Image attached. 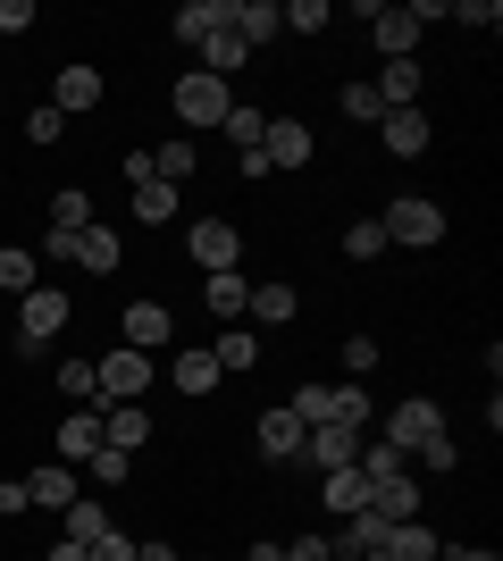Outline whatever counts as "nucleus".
<instances>
[{
	"instance_id": "bb28decb",
	"label": "nucleus",
	"mask_w": 503,
	"mask_h": 561,
	"mask_svg": "<svg viewBox=\"0 0 503 561\" xmlns=\"http://www.w3.org/2000/svg\"><path fill=\"white\" fill-rule=\"evenodd\" d=\"M210 360H218V369H261V335H252V328H227L210 344Z\"/></svg>"
},
{
	"instance_id": "39448f33",
	"label": "nucleus",
	"mask_w": 503,
	"mask_h": 561,
	"mask_svg": "<svg viewBox=\"0 0 503 561\" xmlns=\"http://www.w3.org/2000/svg\"><path fill=\"white\" fill-rule=\"evenodd\" d=\"M227 110H236V93H227L218 76L193 68L185 84H176V117H185V126H227Z\"/></svg>"
},
{
	"instance_id": "7ed1b4c3",
	"label": "nucleus",
	"mask_w": 503,
	"mask_h": 561,
	"mask_svg": "<svg viewBox=\"0 0 503 561\" xmlns=\"http://www.w3.org/2000/svg\"><path fill=\"white\" fill-rule=\"evenodd\" d=\"M59 328H68V294H50V285L18 294V344H25V352H43Z\"/></svg>"
},
{
	"instance_id": "9b49d317",
	"label": "nucleus",
	"mask_w": 503,
	"mask_h": 561,
	"mask_svg": "<svg viewBox=\"0 0 503 561\" xmlns=\"http://www.w3.org/2000/svg\"><path fill=\"white\" fill-rule=\"evenodd\" d=\"M101 445H118V453L151 445V411L144 402H110V411H101Z\"/></svg>"
},
{
	"instance_id": "6ab92c4d",
	"label": "nucleus",
	"mask_w": 503,
	"mask_h": 561,
	"mask_svg": "<svg viewBox=\"0 0 503 561\" xmlns=\"http://www.w3.org/2000/svg\"><path fill=\"white\" fill-rule=\"evenodd\" d=\"M243 310H252V335H261V328H286L294 310H302V294H294V285H252Z\"/></svg>"
},
{
	"instance_id": "4be33fe9",
	"label": "nucleus",
	"mask_w": 503,
	"mask_h": 561,
	"mask_svg": "<svg viewBox=\"0 0 503 561\" xmlns=\"http://www.w3.org/2000/svg\"><path fill=\"white\" fill-rule=\"evenodd\" d=\"M369 512H378L386 528H395V519H411V512H420V486H411V469H403V478H386V486H369Z\"/></svg>"
},
{
	"instance_id": "8fccbe9b",
	"label": "nucleus",
	"mask_w": 503,
	"mask_h": 561,
	"mask_svg": "<svg viewBox=\"0 0 503 561\" xmlns=\"http://www.w3.org/2000/svg\"><path fill=\"white\" fill-rule=\"evenodd\" d=\"M0 512H9V519L25 512V478H0Z\"/></svg>"
},
{
	"instance_id": "603ef678",
	"label": "nucleus",
	"mask_w": 503,
	"mask_h": 561,
	"mask_svg": "<svg viewBox=\"0 0 503 561\" xmlns=\"http://www.w3.org/2000/svg\"><path fill=\"white\" fill-rule=\"evenodd\" d=\"M43 561H93V553H84V545H68V537H59V545H50Z\"/></svg>"
},
{
	"instance_id": "f8f14e48",
	"label": "nucleus",
	"mask_w": 503,
	"mask_h": 561,
	"mask_svg": "<svg viewBox=\"0 0 503 561\" xmlns=\"http://www.w3.org/2000/svg\"><path fill=\"white\" fill-rule=\"evenodd\" d=\"M378 142L395 151V160H420V151H428V117H420V110H386L378 117Z\"/></svg>"
},
{
	"instance_id": "09e8293b",
	"label": "nucleus",
	"mask_w": 503,
	"mask_h": 561,
	"mask_svg": "<svg viewBox=\"0 0 503 561\" xmlns=\"http://www.w3.org/2000/svg\"><path fill=\"white\" fill-rule=\"evenodd\" d=\"M286 561H335V553H328V537H294Z\"/></svg>"
},
{
	"instance_id": "72a5a7b5",
	"label": "nucleus",
	"mask_w": 503,
	"mask_h": 561,
	"mask_svg": "<svg viewBox=\"0 0 503 561\" xmlns=\"http://www.w3.org/2000/svg\"><path fill=\"white\" fill-rule=\"evenodd\" d=\"M0 294H34V252L25 243H0Z\"/></svg>"
},
{
	"instance_id": "393cba45",
	"label": "nucleus",
	"mask_w": 503,
	"mask_h": 561,
	"mask_svg": "<svg viewBox=\"0 0 503 561\" xmlns=\"http://www.w3.org/2000/svg\"><path fill=\"white\" fill-rule=\"evenodd\" d=\"M59 519H68V545H101V537H110V512H101L93 494H76Z\"/></svg>"
},
{
	"instance_id": "de8ad7c7",
	"label": "nucleus",
	"mask_w": 503,
	"mask_h": 561,
	"mask_svg": "<svg viewBox=\"0 0 503 561\" xmlns=\"http://www.w3.org/2000/svg\"><path fill=\"white\" fill-rule=\"evenodd\" d=\"M420 461H428V469H454L461 453H454V436H428V445H420Z\"/></svg>"
},
{
	"instance_id": "7c9ffc66",
	"label": "nucleus",
	"mask_w": 503,
	"mask_h": 561,
	"mask_svg": "<svg viewBox=\"0 0 503 561\" xmlns=\"http://www.w3.org/2000/svg\"><path fill=\"white\" fill-rule=\"evenodd\" d=\"M261 135H268V117L236 101V110H227V142H236V160H252V151H261Z\"/></svg>"
},
{
	"instance_id": "9d476101",
	"label": "nucleus",
	"mask_w": 503,
	"mask_h": 561,
	"mask_svg": "<svg viewBox=\"0 0 503 561\" xmlns=\"http://www.w3.org/2000/svg\"><path fill=\"white\" fill-rule=\"evenodd\" d=\"M76 494H84V486H76V469H68V461H43V469H25V503H43V512H68Z\"/></svg>"
},
{
	"instance_id": "473e14b6",
	"label": "nucleus",
	"mask_w": 503,
	"mask_h": 561,
	"mask_svg": "<svg viewBox=\"0 0 503 561\" xmlns=\"http://www.w3.org/2000/svg\"><path fill=\"white\" fill-rule=\"evenodd\" d=\"M210 386H218L210 352H176V394H210Z\"/></svg>"
},
{
	"instance_id": "f03ea898",
	"label": "nucleus",
	"mask_w": 503,
	"mask_h": 561,
	"mask_svg": "<svg viewBox=\"0 0 503 561\" xmlns=\"http://www.w3.org/2000/svg\"><path fill=\"white\" fill-rule=\"evenodd\" d=\"M386 243H411V252H428V243H445V210L436 202H420V193H403V202H386Z\"/></svg>"
},
{
	"instance_id": "f257e3e1",
	"label": "nucleus",
	"mask_w": 503,
	"mask_h": 561,
	"mask_svg": "<svg viewBox=\"0 0 503 561\" xmlns=\"http://www.w3.org/2000/svg\"><path fill=\"white\" fill-rule=\"evenodd\" d=\"M144 386H151V352L118 344L110 360H93V402H144Z\"/></svg>"
},
{
	"instance_id": "2f4dec72",
	"label": "nucleus",
	"mask_w": 503,
	"mask_h": 561,
	"mask_svg": "<svg viewBox=\"0 0 503 561\" xmlns=\"http://www.w3.org/2000/svg\"><path fill=\"white\" fill-rule=\"evenodd\" d=\"M403 461H411V453H395V445H361V453H353V469L369 478V486H386V478H403Z\"/></svg>"
},
{
	"instance_id": "0eeeda50",
	"label": "nucleus",
	"mask_w": 503,
	"mask_h": 561,
	"mask_svg": "<svg viewBox=\"0 0 503 561\" xmlns=\"http://www.w3.org/2000/svg\"><path fill=\"white\" fill-rule=\"evenodd\" d=\"M227 34L252 50V43H277V34H286V18H277V0H227Z\"/></svg>"
},
{
	"instance_id": "864d4df0",
	"label": "nucleus",
	"mask_w": 503,
	"mask_h": 561,
	"mask_svg": "<svg viewBox=\"0 0 503 561\" xmlns=\"http://www.w3.org/2000/svg\"><path fill=\"white\" fill-rule=\"evenodd\" d=\"M243 561H286V545H252V553H243Z\"/></svg>"
},
{
	"instance_id": "c03bdc74",
	"label": "nucleus",
	"mask_w": 503,
	"mask_h": 561,
	"mask_svg": "<svg viewBox=\"0 0 503 561\" xmlns=\"http://www.w3.org/2000/svg\"><path fill=\"white\" fill-rule=\"evenodd\" d=\"M84 553H93V561H135V537H118V528H110V537L84 545Z\"/></svg>"
},
{
	"instance_id": "4c0bfd02",
	"label": "nucleus",
	"mask_w": 503,
	"mask_h": 561,
	"mask_svg": "<svg viewBox=\"0 0 503 561\" xmlns=\"http://www.w3.org/2000/svg\"><path fill=\"white\" fill-rule=\"evenodd\" d=\"M84 469H93L101 486H126V478H135V453H118V445H101V453H93V461H84Z\"/></svg>"
},
{
	"instance_id": "5701e85b",
	"label": "nucleus",
	"mask_w": 503,
	"mask_h": 561,
	"mask_svg": "<svg viewBox=\"0 0 503 561\" xmlns=\"http://www.w3.org/2000/svg\"><path fill=\"white\" fill-rule=\"evenodd\" d=\"M76 260H84L93 277H110V268H118V260H126V243H118V234H110V227H84V234H76Z\"/></svg>"
},
{
	"instance_id": "b1692460",
	"label": "nucleus",
	"mask_w": 503,
	"mask_h": 561,
	"mask_svg": "<svg viewBox=\"0 0 503 561\" xmlns=\"http://www.w3.org/2000/svg\"><path fill=\"white\" fill-rule=\"evenodd\" d=\"M202 302H210L218 319H243V302H252V285H243V268H218V277L202 285Z\"/></svg>"
},
{
	"instance_id": "c9c22d12",
	"label": "nucleus",
	"mask_w": 503,
	"mask_h": 561,
	"mask_svg": "<svg viewBox=\"0 0 503 561\" xmlns=\"http://www.w3.org/2000/svg\"><path fill=\"white\" fill-rule=\"evenodd\" d=\"M335 101H344V117H353V126H378V117H386L378 84H344V93H335Z\"/></svg>"
},
{
	"instance_id": "ddd939ff",
	"label": "nucleus",
	"mask_w": 503,
	"mask_h": 561,
	"mask_svg": "<svg viewBox=\"0 0 503 561\" xmlns=\"http://www.w3.org/2000/svg\"><path fill=\"white\" fill-rule=\"evenodd\" d=\"M319 503H328L335 519H353V512H369V478H361L353 461H344V469H328V478H319Z\"/></svg>"
},
{
	"instance_id": "ea45409f",
	"label": "nucleus",
	"mask_w": 503,
	"mask_h": 561,
	"mask_svg": "<svg viewBox=\"0 0 503 561\" xmlns=\"http://www.w3.org/2000/svg\"><path fill=\"white\" fill-rule=\"evenodd\" d=\"M335 420H344V427H369V394H361V377L335 386Z\"/></svg>"
},
{
	"instance_id": "412c9836",
	"label": "nucleus",
	"mask_w": 503,
	"mask_h": 561,
	"mask_svg": "<svg viewBox=\"0 0 503 561\" xmlns=\"http://www.w3.org/2000/svg\"><path fill=\"white\" fill-rule=\"evenodd\" d=\"M369 25H378V50H386V59H411V50H420V18H411V9H378Z\"/></svg>"
},
{
	"instance_id": "423d86ee",
	"label": "nucleus",
	"mask_w": 503,
	"mask_h": 561,
	"mask_svg": "<svg viewBox=\"0 0 503 561\" xmlns=\"http://www.w3.org/2000/svg\"><path fill=\"white\" fill-rule=\"evenodd\" d=\"M185 252L218 277V268H236V260H243V234L227 227V218H193V227H185Z\"/></svg>"
},
{
	"instance_id": "a18cd8bd",
	"label": "nucleus",
	"mask_w": 503,
	"mask_h": 561,
	"mask_svg": "<svg viewBox=\"0 0 503 561\" xmlns=\"http://www.w3.org/2000/svg\"><path fill=\"white\" fill-rule=\"evenodd\" d=\"M34 25V0H0V34H25Z\"/></svg>"
},
{
	"instance_id": "a19ab883",
	"label": "nucleus",
	"mask_w": 503,
	"mask_h": 561,
	"mask_svg": "<svg viewBox=\"0 0 503 561\" xmlns=\"http://www.w3.org/2000/svg\"><path fill=\"white\" fill-rule=\"evenodd\" d=\"M59 394L93 402V360H59Z\"/></svg>"
},
{
	"instance_id": "a211bd4d",
	"label": "nucleus",
	"mask_w": 503,
	"mask_h": 561,
	"mask_svg": "<svg viewBox=\"0 0 503 561\" xmlns=\"http://www.w3.org/2000/svg\"><path fill=\"white\" fill-rule=\"evenodd\" d=\"M218 25H227V0H185V9H176V25H168V34H176V43H210Z\"/></svg>"
},
{
	"instance_id": "37998d69",
	"label": "nucleus",
	"mask_w": 503,
	"mask_h": 561,
	"mask_svg": "<svg viewBox=\"0 0 503 561\" xmlns=\"http://www.w3.org/2000/svg\"><path fill=\"white\" fill-rule=\"evenodd\" d=\"M445 18H461V25H503V9H495V0H461V9H445Z\"/></svg>"
},
{
	"instance_id": "58836bf2",
	"label": "nucleus",
	"mask_w": 503,
	"mask_h": 561,
	"mask_svg": "<svg viewBox=\"0 0 503 561\" xmlns=\"http://www.w3.org/2000/svg\"><path fill=\"white\" fill-rule=\"evenodd\" d=\"M277 18H286V34H328V0H294Z\"/></svg>"
},
{
	"instance_id": "f704fd0d",
	"label": "nucleus",
	"mask_w": 503,
	"mask_h": 561,
	"mask_svg": "<svg viewBox=\"0 0 503 561\" xmlns=\"http://www.w3.org/2000/svg\"><path fill=\"white\" fill-rule=\"evenodd\" d=\"M286 411H294L302 427H328V420H335V386H302V394H294Z\"/></svg>"
},
{
	"instance_id": "2eb2a0df",
	"label": "nucleus",
	"mask_w": 503,
	"mask_h": 561,
	"mask_svg": "<svg viewBox=\"0 0 503 561\" xmlns=\"http://www.w3.org/2000/svg\"><path fill=\"white\" fill-rule=\"evenodd\" d=\"M302 436H311V427L294 420V411H261V453L268 461H302Z\"/></svg>"
},
{
	"instance_id": "1a4fd4ad",
	"label": "nucleus",
	"mask_w": 503,
	"mask_h": 561,
	"mask_svg": "<svg viewBox=\"0 0 503 561\" xmlns=\"http://www.w3.org/2000/svg\"><path fill=\"white\" fill-rule=\"evenodd\" d=\"M261 160H268V168H302V160H311V126H302V117H268Z\"/></svg>"
},
{
	"instance_id": "c85d7f7f",
	"label": "nucleus",
	"mask_w": 503,
	"mask_h": 561,
	"mask_svg": "<svg viewBox=\"0 0 503 561\" xmlns=\"http://www.w3.org/2000/svg\"><path fill=\"white\" fill-rule=\"evenodd\" d=\"M168 218H176V185H160V176L135 185V227H168Z\"/></svg>"
},
{
	"instance_id": "e433bc0d",
	"label": "nucleus",
	"mask_w": 503,
	"mask_h": 561,
	"mask_svg": "<svg viewBox=\"0 0 503 561\" xmlns=\"http://www.w3.org/2000/svg\"><path fill=\"white\" fill-rule=\"evenodd\" d=\"M344 252H353V268H361V260H378L386 252V227H378V218H353V227H344Z\"/></svg>"
},
{
	"instance_id": "a878e982",
	"label": "nucleus",
	"mask_w": 503,
	"mask_h": 561,
	"mask_svg": "<svg viewBox=\"0 0 503 561\" xmlns=\"http://www.w3.org/2000/svg\"><path fill=\"white\" fill-rule=\"evenodd\" d=\"M50 227L84 234V227H93V193H84V185H59V193H50Z\"/></svg>"
},
{
	"instance_id": "c756f323",
	"label": "nucleus",
	"mask_w": 503,
	"mask_h": 561,
	"mask_svg": "<svg viewBox=\"0 0 503 561\" xmlns=\"http://www.w3.org/2000/svg\"><path fill=\"white\" fill-rule=\"evenodd\" d=\"M193 168H202V151H193V142H160V151H151V176H160V185H185Z\"/></svg>"
},
{
	"instance_id": "dca6fc26",
	"label": "nucleus",
	"mask_w": 503,
	"mask_h": 561,
	"mask_svg": "<svg viewBox=\"0 0 503 561\" xmlns=\"http://www.w3.org/2000/svg\"><path fill=\"white\" fill-rule=\"evenodd\" d=\"M93 453H101V411H93V402H84V411H76V420H59V461H93Z\"/></svg>"
},
{
	"instance_id": "79ce46f5",
	"label": "nucleus",
	"mask_w": 503,
	"mask_h": 561,
	"mask_svg": "<svg viewBox=\"0 0 503 561\" xmlns=\"http://www.w3.org/2000/svg\"><path fill=\"white\" fill-rule=\"evenodd\" d=\"M59 126H68V117H59V110H50V101H43V110L25 117V142H59Z\"/></svg>"
},
{
	"instance_id": "4468645a",
	"label": "nucleus",
	"mask_w": 503,
	"mask_h": 561,
	"mask_svg": "<svg viewBox=\"0 0 503 561\" xmlns=\"http://www.w3.org/2000/svg\"><path fill=\"white\" fill-rule=\"evenodd\" d=\"M93 101H101V68H84V59H76V68H59V84H50V110L76 117V110H93Z\"/></svg>"
},
{
	"instance_id": "49530a36",
	"label": "nucleus",
	"mask_w": 503,
	"mask_h": 561,
	"mask_svg": "<svg viewBox=\"0 0 503 561\" xmlns=\"http://www.w3.org/2000/svg\"><path fill=\"white\" fill-rule=\"evenodd\" d=\"M344 360H353V377H369V369H378V344H369V335H353V344H344Z\"/></svg>"
},
{
	"instance_id": "6e6552de",
	"label": "nucleus",
	"mask_w": 503,
	"mask_h": 561,
	"mask_svg": "<svg viewBox=\"0 0 503 561\" xmlns=\"http://www.w3.org/2000/svg\"><path fill=\"white\" fill-rule=\"evenodd\" d=\"M361 453V427H344V420H328V427H311V436H302V461L319 469V478H328V469H344Z\"/></svg>"
},
{
	"instance_id": "aec40b11",
	"label": "nucleus",
	"mask_w": 503,
	"mask_h": 561,
	"mask_svg": "<svg viewBox=\"0 0 503 561\" xmlns=\"http://www.w3.org/2000/svg\"><path fill=\"white\" fill-rule=\"evenodd\" d=\"M378 101L386 110H420V59H386L378 68Z\"/></svg>"
},
{
	"instance_id": "3c124183",
	"label": "nucleus",
	"mask_w": 503,
	"mask_h": 561,
	"mask_svg": "<svg viewBox=\"0 0 503 561\" xmlns=\"http://www.w3.org/2000/svg\"><path fill=\"white\" fill-rule=\"evenodd\" d=\"M135 561H185V553H176V545H160V537H151V545H135Z\"/></svg>"
},
{
	"instance_id": "cd10ccee",
	"label": "nucleus",
	"mask_w": 503,
	"mask_h": 561,
	"mask_svg": "<svg viewBox=\"0 0 503 561\" xmlns=\"http://www.w3.org/2000/svg\"><path fill=\"white\" fill-rule=\"evenodd\" d=\"M243 59H252V50H243V43H236V34H227V25H218L210 43H202V76H218V84H227V76H236V68H243Z\"/></svg>"
},
{
	"instance_id": "f3484780",
	"label": "nucleus",
	"mask_w": 503,
	"mask_h": 561,
	"mask_svg": "<svg viewBox=\"0 0 503 561\" xmlns=\"http://www.w3.org/2000/svg\"><path fill=\"white\" fill-rule=\"evenodd\" d=\"M168 335H176V319H168V302H135V310H126V344H135V352H160Z\"/></svg>"
},
{
	"instance_id": "20e7f679",
	"label": "nucleus",
	"mask_w": 503,
	"mask_h": 561,
	"mask_svg": "<svg viewBox=\"0 0 503 561\" xmlns=\"http://www.w3.org/2000/svg\"><path fill=\"white\" fill-rule=\"evenodd\" d=\"M428 436H445V411H436L428 394H411V402L386 411V445H395V453H420Z\"/></svg>"
}]
</instances>
